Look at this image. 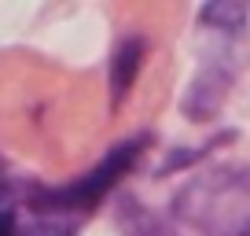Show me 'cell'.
Segmentation results:
<instances>
[{
    "label": "cell",
    "mask_w": 250,
    "mask_h": 236,
    "mask_svg": "<svg viewBox=\"0 0 250 236\" xmlns=\"http://www.w3.org/2000/svg\"><path fill=\"white\" fill-rule=\"evenodd\" d=\"M173 214L203 236H250V166L191 177L173 199Z\"/></svg>",
    "instance_id": "6da1fadb"
},
{
    "label": "cell",
    "mask_w": 250,
    "mask_h": 236,
    "mask_svg": "<svg viewBox=\"0 0 250 236\" xmlns=\"http://www.w3.org/2000/svg\"><path fill=\"white\" fill-rule=\"evenodd\" d=\"M144 144H147V137L122 141L118 148H110V155H103L100 163H96L85 177H78L74 185H62V189H33L30 192L33 211L52 214V218H59L62 211H92L125 173L136 166V159L144 155Z\"/></svg>",
    "instance_id": "7a4b0ae2"
},
{
    "label": "cell",
    "mask_w": 250,
    "mask_h": 236,
    "mask_svg": "<svg viewBox=\"0 0 250 236\" xmlns=\"http://www.w3.org/2000/svg\"><path fill=\"white\" fill-rule=\"evenodd\" d=\"M228 85H232V71L225 63H210L199 71V78L191 81L184 96V111L188 118H195V122H206L210 115H217V107L225 103L228 96Z\"/></svg>",
    "instance_id": "3957f363"
},
{
    "label": "cell",
    "mask_w": 250,
    "mask_h": 236,
    "mask_svg": "<svg viewBox=\"0 0 250 236\" xmlns=\"http://www.w3.org/2000/svg\"><path fill=\"white\" fill-rule=\"evenodd\" d=\"M140 63H144V41L125 37L122 45H118L114 59H110V93H114V103H122L125 93L133 89L136 74H140Z\"/></svg>",
    "instance_id": "277c9868"
},
{
    "label": "cell",
    "mask_w": 250,
    "mask_h": 236,
    "mask_svg": "<svg viewBox=\"0 0 250 236\" xmlns=\"http://www.w3.org/2000/svg\"><path fill=\"white\" fill-rule=\"evenodd\" d=\"M118 221H122L125 236H173L158 214H151L144 203H133V199H122V207H118Z\"/></svg>",
    "instance_id": "5b68a950"
},
{
    "label": "cell",
    "mask_w": 250,
    "mask_h": 236,
    "mask_svg": "<svg viewBox=\"0 0 250 236\" xmlns=\"http://www.w3.org/2000/svg\"><path fill=\"white\" fill-rule=\"evenodd\" d=\"M199 19H203L206 26H213V30L235 33V30H243V26H247L250 8H247V4H206V8L199 11Z\"/></svg>",
    "instance_id": "8992f818"
},
{
    "label": "cell",
    "mask_w": 250,
    "mask_h": 236,
    "mask_svg": "<svg viewBox=\"0 0 250 236\" xmlns=\"http://www.w3.org/2000/svg\"><path fill=\"white\" fill-rule=\"evenodd\" d=\"M19 236H74V221H62V218L44 214V218L30 221V225H26Z\"/></svg>",
    "instance_id": "52a82bcc"
},
{
    "label": "cell",
    "mask_w": 250,
    "mask_h": 236,
    "mask_svg": "<svg viewBox=\"0 0 250 236\" xmlns=\"http://www.w3.org/2000/svg\"><path fill=\"white\" fill-rule=\"evenodd\" d=\"M4 214H15V211H11V189H8V181L0 177V218H4Z\"/></svg>",
    "instance_id": "ba28073f"
}]
</instances>
